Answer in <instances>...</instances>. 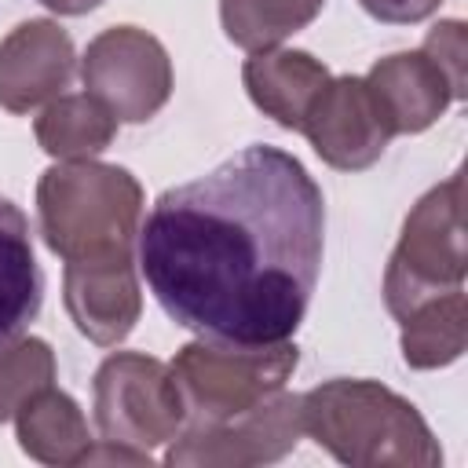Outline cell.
Instances as JSON below:
<instances>
[{"mask_svg":"<svg viewBox=\"0 0 468 468\" xmlns=\"http://www.w3.org/2000/svg\"><path fill=\"white\" fill-rule=\"evenodd\" d=\"M44 274L33 256L26 212L0 194V351L15 344L40 314Z\"/></svg>","mask_w":468,"mask_h":468,"instance_id":"14","label":"cell"},{"mask_svg":"<svg viewBox=\"0 0 468 468\" xmlns=\"http://www.w3.org/2000/svg\"><path fill=\"white\" fill-rule=\"evenodd\" d=\"M73 62V40L58 22H18L0 40V106L7 113H29L66 95Z\"/></svg>","mask_w":468,"mask_h":468,"instance_id":"10","label":"cell"},{"mask_svg":"<svg viewBox=\"0 0 468 468\" xmlns=\"http://www.w3.org/2000/svg\"><path fill=\"white\" fill-rule=\"evenodd\" d=\"M300 362L296 344H219V340H194L176 351L172 380L179 388L186 424H223L234 420L271 395L285 388Z\"/></svg>","mask_w":468,"mask_h":468,"instance_id":"4","label":"cell"},{"mask_svg":"<svg viewBox=\"0 0 468 468\" xmlns=\"http://www.w3.org/2000/svg\"><path fill=\"white\" fill-rule=\"evenodd\" d=\"M91 410L102 442H121L143 453L179 439L186 428L172 369L143 351H117L102 358L91 380Z\"/></svg>","mask_w":468,"mask_h":468,"instance_id":"6","label":"cell"},{"mask_svg":"<svg viewBox=\"0 0 468 468\" xmlns=\"http://www.w3.org/2000/svg\"><path fill=\"white\" fill-rule=\"evenodd\" d=\"M62 300L80 336L102 347L121 344L143 314V292L132 256L102 263H66Z\"/></svg>","mask_w":468,"mask_h":468,"instance_id":"11","label":"cell"},{"mask_svg":"<svg viewBox=\"0 0 468 468\" xmlns=\"http://www.w3.org/2000/svg\"><path fill=\"white\" fill-rule=\"evenodd\" d=\"M80 80L117 124H143L172 95V58L154 33L139 26H110L88 40Z\"/></svg>","mask_w":468,"mask_h":468,"instance_id":"7","label":"cell"},{"mask_svg":"<svg viewBox=\"0 0 468 468\" xmlns=\"http://www.w3.org/2000/svg\"><path fill=\"white\" fill-rule=\"evenodd\" d=\"M245 91L256 110H263L274 124L300 132L311 102L329 84V69L311 55L296 48H267L252 51L241 66Z\"/></svg>","mask_w":468,"mask_h":468,"instance_id":"13","label":"cell"},{"mask_svg":"<svg viewBox=\"0 0 468 468\" xmlns=\"http://www.w3.org/2000/svg\"><path fill=\"white\" fill-rule=\"evenodd\" d=\"M143 223V186L121 165L58 161L37 179V227L66 263L128 260Z\"/></svg>","mask_w":468,"mask_h":468,"instance_id":"3","label":"cell"},{"mask_svg":"<svg viewBox=\"0 0 468 468\" xmlns=\"http://www.w3.org/2000/svg\"><path fill=\"white\" fill-rule=\"evenodd\" d=\"M464 176L453 172L446 183L431 186L406 216L399 245L384 271V303L395 318L410 314L417 303L464 289Z\"/></svg>","mask_w":468,"mask_h":468,"instance_id":"5","label":"cell"},{"mask_svg":"<svg viewBox=\"0 0 468 468\" xmlns=\"http://www.w3.org/2000/svg\"><path fill=\"white\" fill-rule=\"evenodd\" d=\"M420 48H424L439 66H442V73L450 77V84H453L457 99H464V84H468V80H464V62H468L464 22H461V18H446V22L431 26Z\"/></svg>","mask_w":468,"mask_h":468,"instance_id":"20","label":"cell"},{"mask_svg":"<svg viewBox=\"0 0 468 468\" xmlns=\"http://www.w3.org/2000/svg\"><path fill=\"white\" fill-rule=\"evenodd\" d=\"M15 431L22 453L40 464H84L91 453V431L80 406L55 384H44L18 406Z\"/></svg>","mask_w":468,"mask_h":468,"instance_id":"15","label":"cell"},{"mask_svg":"<svg viewBox=\"0 0 468 468\" xmlns=\"http://www.w3.org/2000/svg\"><path fill=\"white\" fill-rule=\"evenodd\" d=\"M303 431L351 468H435L442 450L410 399L377 380H325L300 395Z\"/></svg>","mask_w":468,"mask_h":468,"instance_id":"2","label":"cell"},{"mask_svg":"<svg viewBox=\"0 0 468 468\" xmlns=\"http://www.w3.org/2000/svg\"><path fill=\"white\" fill-rule=\"evenodd\" d=\"M55 380V351L40 336H18L0 351V424L18 413V406Z\"/></svg>","mask_w":468,"mask_h":468,"instance_id":"19","label":"cell"},{"mask_svg":"<svg viewBox=\"0 0 468 468\" xmlns=\"http://www.w3.org/2000/svg\"><path fill=\"white\" fill-rule=\"evenodd\" d=\"M322 4L325 0H219V22L230 44L245 51H267L307 29Z\"/></svg>","mask_w":468,"mask_h":468,"instance_id":"18","label":"cell"},{"mask_svg":"<svg viewBox=\"0 0 468 468\" xmlns=\"http://www.w3.org/2000/svg\"><path fill=\"white\" fill-rule=\"evenodd\" d=\"M48 11H55V15H88V11H95L102 0H40Z\"/></svg>","mask_w":468,"mask_h":468,"instance_id":"22","label":"cell"},{"mask_svg":"<svg viewBox=\"0 0 468 468\" xmlns=\"http://www.w3.org/2000/svg\"><path fill=\"white\" fill-rule=\"evenodd\" d=\"M33 135H37L40 150L51 154L55 161H88L113 143L117 117L88 91L58 95L40 110Z\"/></svg>","mask_w":468,"mask_h":468,"instance_id":"16","label":"cell"},{"mask_svg":"<svg viewBox=\"0 0 468 468\" xmlns=\"http://www.w3.org/2000/svg\"><path fill=\"white\" fill-rule=\"evenodd\" d=\"M300 132L307 135L314 154L340 172H362L377 165L391 143V128L366 77L355 73L329 77V84L311 102Z\"/></svg>","mask_w":468,"mask_h":468,"instance_id":"9","label":"cell"},{"mask_svg":"<svg viewBox=\"0 0 468 468\" xmlns=\"http://www.w3.org/2000/svg\"><path fill=\"white\" fill-rule=\"evenodd\" d=\"M402 322V358L410 369H439L461 358L468 344V303L464 289L417 303Z\"/></svg>","mask_w":468,"mask_h":468,"instance_id":"17","label":"cell"},{"mask_svg":"<svg viewBox=\"0 0 468 468\" xmlns=\"http://www.w3.org/2000/svg\"><path fill=\"white\" fill-rule=\"evenodd\" d=\"M366 84L391 135H417L431 128L450 110V102H457L450 77L424 48L377 58L366 73Z\"/></svg>","mask_w":468,"mask_h":468,"instance_id":"12","label":"cell"},{"mask_svg":"<svg viewBox=\"0 0 468 468\" xmlns=\"http://www.w3.org/2000/svg\"><path fill=\"white\" fill-rule=\"evenodd\" d=\"M366 7V15H373L377 22H391V26H410V22H424L431 11H439L442 0H358Z\"/></svg>","mask_w":468,"mask_h":468,"instance_id":"21","label":"cell"},{"mask_svg":"<svg viewBox=\"0 0 468 468\" xmlns=\"http://www.w3.org/2000/svg\"><path fill=\"white\" fill-rule=\"evenodd\" d=\"M325 201L300 157L252 143L168 186L139 223V271L161 311L219 344L289 340L314 296Z\"/></svg>","mask_w":468,"mask_h":468,"instance_id":"1","label":"cell"},{"mask_svg":"<svg viewBox=\"0 0 468 468\" xmlns=\"http://www.w3.org/2000/svg\"><path fill=\"white\" fill-rule=\"evenodd\" d=\"M303 435L300 395L285 388L260 402L256 410L223 420V424H186L179 442L168 446L165 464H263L296 450Z\"/></svg>","mask_w":468,"mask_h":468,"instance_id":"8","label":"cell"}]
</instances>
